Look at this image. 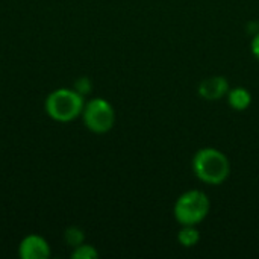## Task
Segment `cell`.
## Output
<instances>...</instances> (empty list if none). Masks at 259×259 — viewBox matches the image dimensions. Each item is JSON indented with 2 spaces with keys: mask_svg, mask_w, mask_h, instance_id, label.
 Returning <instances> with one entry per match:
<instances>
[{
  "mask_svg": "<svg viewBox=\"0 0 259 259\" xmlns=\"http://www.w3.org/2000/svg\"><path fill=\"white\" fill-rule=\"evenodd\" d=\"M209 208V199L203 191H187L175 205V217L182 226H196L206 219Z\"/></svg>",
  "mask_w": 259,
  "mask_h": 259,
  "instance_id": "cell-3",
  "label": "cell"
},
{
  "mask_svg": "<svg viewBox=\"0 0 259 259\" xmlns=\"http://www.w3.org/2000/svg\"><path fill=\"white\" fill-rule=\"evenodd\" d=\"M193 168L200 181L211 185L223 184L231 173L228 156L212 147L202 149L196 153L193 159Z\"/></svg>",
  "mask_w": 259,
  "mask_h": 259,
  "instance_id": "cell-1",
  "label": "cell"
},
{
  "mask_svg": "<svg viewBox=\"0 0 259 259\" xmlns=\"http://www.w3.org/2000/svg\"><path fill=\"white\" fill-rule=\"evenodd\" d=\"M99 256L97 250L90 246V244H80L77 247H74L73 253H71V258L73 259H96Z\"/></svg>",
  "mask_w": 259,
  "mask_h": 259,
  "instance_id": "cell-10",
  "label": "cell"
},
{
  "mask_svg": "<svg viewBox=\"0 0 259 259\" xmlns=\"http://www.w3.org/2000/svg\"><path fill=\"white\" fill-rule=\"evenodd\" d=\"M64 238H65V243H67L68 246L77 247V246H80V244L83 243L85 234H83V231H80L79 228H68V229L65 231Z\"/></svg>",
  "mask_w": 259,
  "mask_h": 259,
  "instance_id": "cell-9",
  "label": "cell"
},
{
  "mask_svg": "<svg viewBox=\"0 0 259 259\" xmlns=\"http://www.w3.org/2000/svg\"><path fill=\"white\" fill-rule=\"evenodd\" d=\"M18 256L21 259H46L50 256V246L39 235H27L20 243Z\"/></svg>",
  "mask_w": 259,
  "mask_h": 259,
  "instance_id": "cell-5",
  "label": "cell"
},
{
  "mask_svg": "<svg viewBox=\"0 0 259 259\" xmlns=\"http://www.w3.org/2000/svg\"><path fill=\"white\" fill-rule=\"evenodd\" d=\"M76 91L82 96L88 94L91 91V80L88 77H80L77 82H76Z\"/></svg>",
  "mask_w": 259,
  "mask_h": 259,
  "instance_id": "cell-11",
  "label": "cell"
},
{
  "mask_svg": "<svg viewBox=\"0 0 259 259\" xmlns=\"http://www.w3.org/2000/svg\"><path fill=\"white\" fill-rule=\"evenodd\" d=\"M178 240L184 247H193L199 243L200 234L196 229V226H184L178 235Z\"/></svg>",
  "mask_w": 259,
  "mask_h": 259,
  "instance_id": "cell-8",
  "label": "cell"
},
{
  "mask_svg": "<svg viewBox=\"0 0 259 259\" xmlns=\"http://www.w3.org/2000/svg\"><path fill=\"white\" fill-rule=\"evenodd\" d=\"M229 93V82L223 76L206 77L199 85V94L205 100H220L223 96Z\"/></svg>",
  "mask_w": 259,
  "mask_h": 259,
  "instance_id": "cell-6",
  "label": "cell"
},
{
  "mask_svg": "<svg viewBox=\"0 0 259 259\" xmlns=\"http://www.w3.org/2000/svg\"><path fill=\"white\" fill-rule=\"evenodd\" d=\"M83 123L94 134H105L112 129L115 123V112L111 103L105 99H93L85 103Z\"/></svg>",
  "mask_w": 259,
  "mask_h": 259,
  "instance_id": "cell-4",
  "label": "cell"
},
{
  "mask_svg": "<svg viewBox=\"0 0 259 259\" xmlns=\"http://www.w3.org/2000/svg\"><path fill=\"white\" fill-rule=\"evenodd\" d=\"M83 96L76 90L61 88L49 94L46 99V112L50 118L67 123L77 118L83 111Z\"/></svg>",
  "mask_w": 259,
  "mask_h": 259,
  "instance_id": "cell-2",
  "label": "cell"
},
{
  "mask_svg": "<svg viewBox=\"0 0 259 259\" xmlns=\"http://www.w3.org/2000/svg\"><path fill=\"white\" fill-rule=\"evenodd\" d=\"M252 103V96L246 88H235L232 91H229V105L235 109V111H244L246 108H249Z\"/></svg>",
  "mask_w": 259,
  "mask_h": 259,
  "instance_id": "cell-7",
  "label": "cell"
},
{
  "mask_svg": "<svg viewBox=\"0 0 259 259\" xmlns=\"http://www.w3.org/2000/svg\"><path fill=\"white\" fill-rule=\"evenodd\" d=\"M252 52H253V55L259 59V32L255 35V38L252 41Z\"/></svg>",
  "mask_w": 259,
  "mask_h": 259,
  "instance_id": "cell-12",
  "label": "cell"
}]
</instances>
